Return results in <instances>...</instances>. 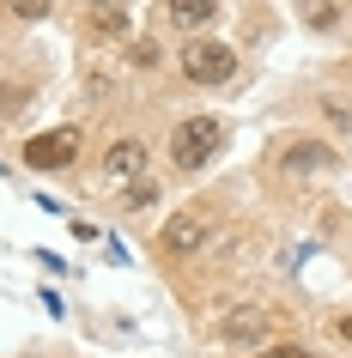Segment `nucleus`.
I'll return each instance as SVG.
<instances>
[{"label":"nucleus","mask_w":352,"mask_h":358,"mask_svg":"<svg viewBox=\"0 0 352 358\" xmlns=\"http://www.w3.org/2000/svg\"><path fill=\"white\" fill-rule=\"evenodd\" d=\"M225 140V122L219 115H188V122H176V134H170V158H176V170H201L213 152H219Z\"/></svg>","instance_id":"1"},{"label":"nucleus","mask_w":352,"mask_h":358,"mask_svg":"<svg viewBox=\"0 0 352 358\" xmlns=\"http://www.w3.org/2000/svg\"><path fill=\"white\" fill-rule=\"evenodd\" d=\"M206 237H213V219H206V207H183V213H170V219H164V231H158V249L183 262V255H201Z\"/></svg>","instance_id":"2"},{"label":"nucleus","mask_w":352,"mask_h":358,"mask_svg":"<svg viewBox=\"0 0 352 358\" xmlns=\"http://www.w3.org/2000/svg\"><path fill=\"white\" fill-rule=\"evenodd\" d=\"M231 73H237V55L225 43H188L183 49V79L188 85H225Z\"/></svg>","instance_id":"3"},{"label":"nucleus","mask_w":352,"mask_h":358,"mask_svg":"<svg viewBox=\"0 0 352 358\" xmlns=\"http://www.w3.org/2000/svg\"><path fill=\"white\" fill-rule=\"evenodd\" d=\"M31 170H67L79 158V128H49V134H37V140H24V152H19Z\"/></svg>","instance_id":"4"},{"label":"nucleus","mask_w":352,"mask_h":358,"mask_svg":"<svg viewBox=\"0 0 352 358\" xmlns=\"http://www.w3.org/2000/svg\"><path fill=\"white\" fill-rule=\"evenodd\" d=\"M267 328H274V316L261 303H237L219 316V340H231V346H255V340H267Z\"/></svg>","instance_id":"5"},{"label":"nucleus","mask_w":352,"mask_h":358,"mask_svg":"<svg viewBox=\"0 0 352 358\" xmlns=\"http://www.w3.org/2000/svg\"><path fill=\"white\" fill-rule=\"evenodd\" d=\"M146 158H152L146 140H115V146L104 152V182H110V189L115 182H140V176H146Z\"/></svg>","instance_id":"6"},{"label":"nucleus","mask_w":352,"mask_h":358,"mask_svg":"<svg viewBox=\"0 0 352 358\" xmlns=\"http://www.w3.org/2000/svg\"><path fill=\"white\" fill-rule=\"evenodd\" d=\"M286 170L292 176H322V170H334V146H322V140H292L286 146Z\"/></svg>","instance_id":"7"},{"label":"nucleus","mask_w":352,"mask_h":358,"mask_svg":"<svg viewBox=\"0 0 352 358\" xmlns=\"http://www.w3.org/2000/svg\"><path fill=\"white\" fill-rule=\"evenodd\" d=\"M164 13H170L176 31H206L213 13H219V0H164Z\"/></svg>","instance_id":"8"},{"label":"nucleus","mask_w":352,"mask_h":358,"mask_svg":"<svg viewBox=\"0 0 352 358\" xmlns=\"http://www.w3.org/2000/svg\"><path fill=\"white\" fill-rule=\"evenodd\" d=\"M92 31L97 37H128V6L122 0H92Z\"/></svg>","instance_id":"9"},{"label":"nucleus","mask_w":352,"mask_h":358,"mask_svg":"<svg viewBox=\"0 0 352 358\" xmlns=\"http://www.w3.org/2000/svg\"><path fill=\"white\" fill-rule=\"evenodd\" d=\"M292 6L304 13L310 31H334V24H340V0H292Z\"/></svg>","instance_id":"10"},{"label":"nucleus","mask_w":352,"mask_h":358,"mask_svg":"<svg viewBox=\"0 0 352 358\" xmlns=\"http://www.w3.org/2000/svg\"><path fill=\"white\" fill-rule=\"evenodd\" d=\"M6 13L24 19V24H37V19H49V0H6Z\"/></svg>","instance_id":"11"},{"label":"nucleus","mask_w":352,"mask_h":358,"mask_svg":"<svg viewBox=\"0 0 352 358\" xmlns=\"http://www.w3.org/2000/svg\"><path fill=\"white\" fill-rule=\"evenodd\" d=\"M158 201H164L158 182H134V189H128V207H158Z\"/></svg>","instance_id":"12"},{"label":"nucleus","mask_w":352,"mask_h":358,"mask_svg":"<svg viewBox=\"0 0 352 358\" xmlns=\"http://www.w3.org/2000/svg\"><path fill=\"white\" fill-rule=\"evenodd\" d=\"M128 61H134V67H158V43H146V37L128 43Z\"/></svg>","instance_id":"13"},{"label":"nucleus","mask_w":352,"mask_h":358,"mask_svg":"<svg viewBox=\"0 0 352 358\" xmlns=\"http://www.w3.org/2000/svg\"><path fill=\"white\" fill-rule=\"evenodd\" d=\"M255 358H310L304 346H292V340H279V346H267V352H255Z\"/></svg>","instance_id":"14"},{"label":"nucleus","mask_w":352,"mask_h":358,"mask_svg":"<svg viewBox=\"0 0 352 358\" xmlns=\"http://www.w3.org/2000/svg\"><path fill=\"white\" fill-rule=\"evenodd\" d=\"M340 340H352V316H340Z\"/></svg>","instance_id":"15"}]
</instances>
